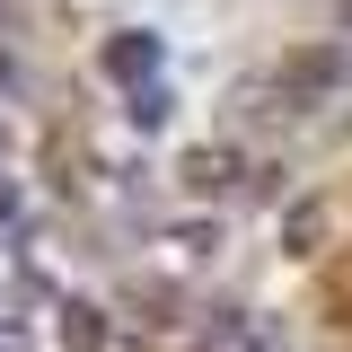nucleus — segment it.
Masks as SVG:
<instances>
[{
	"label": "nucleus",
	"mask_w": 352,
	"mask_h": 352,
	"mask_svg": "<svg viewBox=\"0 0 352 352\" xmlns=\"http://www.w3.org/2000/svg\"><path fill=\"white\" fill-rule=\"evenodd\" d=\"M203 352H291V344H282V326H264V317H220L212 335H203Z\"/></svg>",
	"instance_id": "obj_1"
},
{
	"label": "nucleus",
	"mask_w": 352,
	"mask_h": 352,
	"mask_svg": "<svg viewBox=\"0 0 352 352\" xmlns=\"http://www.w3.org/2000/svg\"><path fill=\"white\" fill-rule=\"evenodd\" d=\"M106 62H115V71H150V62H159V44H150V36H141V44H115Z\"/></svg>",
	"instance_id": "obj_2"
},
{
	"label": "nucleus",
	"mask_w": 352,
	"mask_h": 352,
	"mask_svg": "<svg viewBox=\"0 0 352 352\" xmlns=\"http://www.w3.org/2000/svg\"><path fill=\"white\" fill-rule=\"evenodd\" d=\"M344 18H352V0H344Z\"/></svg>",
	"instance_id": "obj_3"
}]
</instances>
